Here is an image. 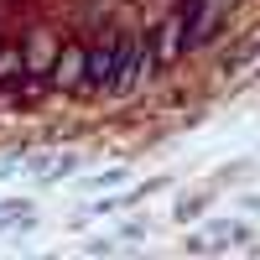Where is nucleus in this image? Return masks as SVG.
<instances>
[{
  "label": "nucleus",
  "mask_w": 260,
  "mask_h": 260,
  "mask_svg": "<svg viewBox=\"0 0 260 260\" xmlns=\"http://www.w3.org/2000/svg\"><path fill=\"white\" fill-rule=\"evenodd\" d=\"M250 240H255L250 224H240V219H213V224H203V229L187 240V250H198V255H219V250H245Z\"/></svg>",
  "instance_id": "nucleus-1"
},
{
  "label": "nucleus",
  "mask_w": 260,
  "mask_h": 260,
  "mask_svg": "<svg viewBox=\"0 0 260 260\" xmlns=\"http://www.w3.org/2000/svg\"><path fill=\"white\" fill-rule=\"evenodd\" d=\"M52 83L57 89H83V83H89V52L83 47H62L52 57Z\"/></svg>",
  "instance_id": "nucleus-2"
},
{
  "label": "nucleus",
  "mask_w": 260,
  "mask_h": 260,
  "mask_svg": "<svg viewBox=\"0 0 260 260\" xmlns=\"http://www.w3.org/2000/svg\"><path fill=\"white\" fill-rule=\"evenodd\" d=\"M26 62H31V68H52V42L47 37H31L26 42Z\"/></svg>",
  "instance_id": "nucleus-3"
},
{
  "label": "nucleus",
  "mask_w": 260,
  "mask_h": 260,
  "mask_svg": "<svg viewBox=\"0 0 260 260\" xmlns=\"http://www.w3.org/2000/svg\"><path fill=\"white\" fill-rule=\"evenodd\" d=\"M89 182H94V187H120V182H125V167H104V172H94Z\"/></svg>",
  "instance_id": "nucleus-4"
},
{
  "label": "nucleus",
  "mask_w": 260,
  "mask_h": 260,
  "mask_svg": "<svg viewBox=\"0 0 260 260\" xmlns=\"http://www.w3.org/2000/svg\"><path fill=\"white\" fill-rule=\"evenodd\" d=\"M16 62H21L16 52H0V78H11V73H16Z\"/></svg>",
  "instance_id": "nucleus-5"
}]
</instances>
